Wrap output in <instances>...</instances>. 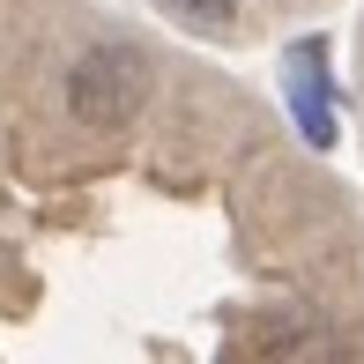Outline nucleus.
Segmentation results:
<instances>
[{
  "label": "nucleus",
  "instance_id": "obj_1",
  "mask_svg": "<svg viewBox=\"0 0 364 364\" xmlns=\"http://www.w3.org/2000/svg\"><path fill=\"white\" fill-rule=\"evenodd\" d=\"M149 82L156 75H149L141 45H90L68 68V112L82 127H97V134H112V127H127L149 105Z\"/></svg>",
  "mask_w": 364,
  "mask_h": 364
},
{
  "label": "nucleus",
  "instance_id": "obj_2",
  "mask_svg": "<svg viewBox=\"0 0 364 364\" xmlns=\"http://www.w3.org/2000/svg\"><path fill=\"white\" fill-rule=\"evenodd\" d=\"M290 82H297V119H305L312 141H335V119H327V75H320V45H297L290 53Z\"/></svg>",
  "mask_w": 364,
  "mask_h": 364
},
{
  "label": "nucleus",
  "instance_id": "obj_3",
  "mask_svg": "<svg viewBox=\"0 0 364 364\" xmlns=\"http://www.w3.org/2000/svg\"><path fill=\"white\" fill-rule=\"evenodd\" d=\"M171 15H186V23H201V30H230L238 23V0H171Z\"/></svg>",
  "mask_w": 364,
  "mask_h": 364
}]
</instances>
